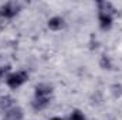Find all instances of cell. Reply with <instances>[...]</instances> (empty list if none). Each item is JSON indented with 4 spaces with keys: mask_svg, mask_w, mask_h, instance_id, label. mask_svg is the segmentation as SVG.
I'll use <instances>...</instances> for the list:
<instances>
[{
    "mask_svg": "<svg viewBox=\"0 0 122 120\" xmlns=\"http://www.w3.org/2000/svg\"><path fill=\"white\" fill-rule=\"evenodd\" d=\"M98 21H99V27H101L102 30H108V28L112 26V16H111L108 11L101 10L99 14H98Z\"/></svg>",
    "mask_w": 122,
    "mask_h": 120,
    "instance_id": "3957f363",
    "label": "cell"
},
{
    "mask_svg": "<svg viewBox=\"0 0 122 120\" xmlns=\"http://www.w3.org/2000/svg\"><path fill=\"white\" fill-rule=\"evenodd\" d=\"M50 120H64V119H61V117H51Z\"/></svg>",
    "mask_w": 122,
    "mask_h": 120,
    "instance_id": "9c48e42d",
    "label": "cell"
},
{
    "mask_svg": "<svg viewBox=\"0 0 122 120\" xmlns=\"http://www.w3.org/2000/svg\"><path fill=\"white\" fill-rule=\"evenodd\" d=\"M64 26V20L61 18V17H58V16H56V17H51L50 20H48V28L50 30H60L61 27Z\"/></svg>",
    "mask_w": 122,
    "mask_h": 120,
    "instance_id": "5b68a950",
    "label": "cell"
},
{
    "mask_svg": "<svg viewBox=\"0 0 122 120\" xmlns=\"http://www.w3.org/2000/svg\"><path fill=\"white\" fill-rule=\"evenodd\" d=\"M51 95V86L46 83H40L36 86V99H44Z\"/></svg>",
    "mask_w": 122,
    "mask_h": 120,
    "instance_id": "277c9868",
    "label": "cell"
},
{
    "mask_svg": "<svg viewBox=\"0 0 122 120\" xmlns=\"http://www.w3.org/2000/svg\"><path fill=\"white\" fill-rule=\"evenodd\" d=\"M17 13H19V6H16L14 3H6L0 7V16L4 18H13Z\"/></svg>",
    "mask_w": 122,
    "mask_h": 120,
    "instance_id": "7a4b0ae2",
    "label": "cell"
},
{
    "mask_svg": "<svg viewBox=\"0 0 122 120\" xmlns=\"http://www.w3.org/2000/svg\"><path fill=\"white\" fill-rule=\"evenodd\" d=\"M27 79H29V74H27V72H24V71H17V72L10 74V75L6 78V83H7L9 88L17 89V88H20Z\"/></svg>",
    "mask_w": 122,
    "mask_h": 120,
    "instance_id": "6da1fadb",
    "label": "cell"
},
{
    "mask_svg": "<svg viewBox=\"0 0 122 120\" xmlns=\"http://www.w3.org/2000/svg\"><path fill=\"white\" fill-rule=\"evenodd\" d=\"M70 120H85L84 113H81L80 110H74L71 115H70Z\"/></svg>",
    "mask_w": 122,
    "mask_h": 120,
    "instance_id": "52a82bcc",
    "label": "cell"
},
{
    "mask_svg": "<svg viewBox=\"0 0 122 120\" xmlns=\"http://www.w3.org/2000/svg\"><path fill=\"white\" fill-rule=\"evenodd\" d=\"M7 117L11 120H19L21 117V110L20 109H11L7 112Z\"/></svg>",
    "mask_w": 122,
    "mask_h": 120,
    "instance_id": "8992f818",
    "label": "cell"
},
{
    "mask_svg": "<svg viewBox=\"0 0 122 120\" xmlns=\"http://www.w3.org/2000/svg\"><path fill=\"white\" fill-rule=\"evenodd\" d=\"M3 74H4V69H3V68H1V66H0V78H1V76H3Z\"/></svg>",
    "mask_w": 122,
    "mask_h": 120,
    "instance_id": "ba28073f",
    "label": "cell"
}]
</instances>
